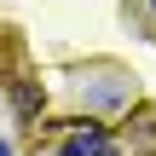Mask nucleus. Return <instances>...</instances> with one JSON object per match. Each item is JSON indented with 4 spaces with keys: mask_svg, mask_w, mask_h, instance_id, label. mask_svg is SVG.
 I'll return each mask as SVG.
<instances>
[{
    "mask_svg": "<svg viewBox=\"0 0 156 156\" xmlns=\"http://www.w3.org/2000/svg\"><path fill=\"white\" fill-rule=\"evenodd\" d=\"M58 156H122V145L104 133V127H93V122H81L69 139H64V151Z\"/></svg>",
    "mask_w": 156,
    "mask_h": 156,
    "instance_id": "nucleus-1",
    "label": "nucleus"
},
{
    "mask_svg": "<svg viewBox=\"0 0 156 156\" xmlns=\"http://www.w3.org/2000/svg\"><path fill=\"white\" fill-rule=\"evenodd\" d=\"M0 156H12V145H0Z\"/></svg>",
    "mask_w": 156,
    "mask_h": 156,
    "instance_id": "nucleus-2",
    "label": "nucleus"
},
{
    "mask_svg": "<svg viewBox=\"0 0 156 156\" xmlns=\"http://www.w3.org/2000/svg\"><path fill=\"white\" fill-rule=\"evenodd\" d=\"M151 12H156V0H151Z\"/></svg>",
    "mask_w": 156,
    "mask_h": 156,
    "instance_id": "nucleus-3",
    "label": "nucleus"
}]
</instances>
